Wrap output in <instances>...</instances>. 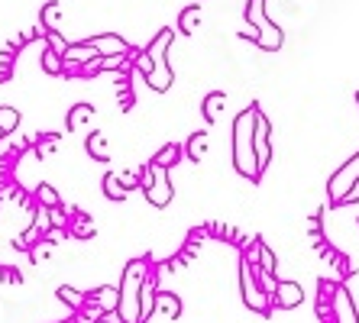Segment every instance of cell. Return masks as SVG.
I'll return each instance as SVG.
<instances>
[{
	"instance_id": "6da1fadb",
	"label": "cell",
	"mask_w": 359,
	"mask_h": 323,
	"mask_svg": "<svg viewBox=\"0 0 359 323\" xmlns=\"http://www.w3.org/2000/svg\"><path fill=\"white\" fill-rule=\"evenodd\" d=\"M256 116H259V107H250V110H240L233 120V165L243 178L256 181L262 174L259 168V158H256Z\"/></svg>"
},
{
	"instance_id": "7a4b0ae2",
	"label": "cell",
	"mask_w": 359,
	"mask_h": 323,
	"mask_svg": "<svg viewBox=\"0 0 359 323\" xmlns=\"http://www.w3.org/2000/svg\"><path fill=\"white\" fill-rule=\"evenodd\" d=\"M142 288H146V262L136 259L123 268V278H120L117 310L126 323H142Z\"/></svg>"
},
{
	"instance_id": "3957f363",
	"label": "cell",
	"mask_w": 359,
	"mask_h": 323,
	"mask_svg": "<svg viewBox=\"0 0 359 323\" xmlns=\"http://www.w3.org/2000/svg\"><path fill=\"white\" fill-rule=\"evenodd\" d=\"M168 46H172V29L168 26L159 29V36L152 42H146V52L152 58V75L146 78V84H149L152 91H168L175 84V71L168 65Z\"/></svg>"
},
{
	"instance_id": "277c9868",
	"label": "cell",
	"mask_w": 359,
	"mask_h": 323,
	"mask_svg": "<svg viewBox=\"0 0 359 323\" xmlns=\"http://www.w3.org/2000/svg\"><path fill=\"white\" fill-rule=\"evenodd\" d=\"M246 20H250V29L256 33V42H259L266 52H276L282 46V29L278 23L266 17V0H250L246 7Z\"/></svg>"
},
{
	"instance_id": "5b68a950",
	"label": "cell",
	"mask_w": 359,
	"mask_h": 323,
	"mask_svg": "<svg viewBox=\"0 0 359 323\" xmlns=\"http://www.w3.org/2000/svg\"><path fill=\"white\" fill-rule=\"evenodd\" d=\"M142 194H146V200H149L152 207H165L168 200H172V184H168V174L165 168L152 165L142 168Z\"/></svg>"
},
{
	"instance_id": "8992f818",
	"label": "cell",
	"mask_w": 359,
	"mask_h": 323,
	"mask_svg": "<svg viewBox=\"0 0 359 323\" xmlns=\"http://www.w3.org/2000/svg\"><path fill=\"white\" fill-rule=\"evenodd\" d=\"M356 181H359V152L340 168V172L334 174V178H330V184H327V191H330V200H334V204H343V200H346V194L356 188Z\"/></svg>"
},
{
	"instance_id": "52a82bcc",
	"label": "cell",
	"mask_w": 359,
	"mask_h": 323,
	"mask_svg": "<svg viewBox=\"0 0 359 323\" xmlns=\"http://www.w3.org/2000/svg\"><path fill=\"white\" fill-rule=\"evenodd\" d=\"M269 291L259 288L256 282V272H252V262L246 259V266H243V301L252 307V310H259V314H269Z\"/></svg>"
},
{
	"instance_id": "ba28073f",
	"label": "cell",
	"mask_w": 359,
	"mask_h": 323,
	"mask_svg": "<svg viewBox=\"0 0 359 323\" xmlns=\"http://www.w3.org/2000/svg\"><path fill=\"white\" fill-rule=\"evenodd\" d=\"M256 158H259V168H266L269 162H272V126H269L266 114L259 110V116H256Z\"/></svg>"
},
{
	"instance_id": "9c48e42d",
	"label": "cell",
	"mask_w": 359,
	"mask_h": 323,
	"mask_svg": "<svg viewBox=\"0 0 359 323\" xmlns=\"http://www.w3.org/2000/svg\"><path fill=\"white\" fill-rule=\"evenodd\" d=\"M88 46H91L97 55H130V46H126L123 39H120L117 33H100V36H88Z\"/></svg>"
},
{
	"instance_id": "30bf717a",
	"label": "cell",
	"mask_w": 359,
	"mask_h": 323,
	"mask_svg": "<svg viewBox=\"0 0 359 323\" xmlns=\"http://www.w3.org/2000/svg\"><path fill=\"white\" fill-rule=\"evenodd\" d=\"M334 317H337V323H359L356 304H353L346 288H334Z\"/></svg>"
},
{
	"instance_id": "8fae6325",
	"label": "cell",
	"mask_w": 359,
	"mask_h": 323,
	"mask_svg": "<svg viewBox=\"0 0 359 323\" xmlns=\"http://www.w3.org/2000/svg\"><path fill=\"white\" fill-rule=\"evenodd\" d=\"M62 58H65V71H68V68H84L88 62H94V58H100V55L88 42H78V46H68V52Z\"/></svg>"
},
{
	"instance_id": "7c38bea8",
	"label": "cell",
	"mask_w": 359,
	"mask_h": 323,
	"mask_svg": "<svg viewBox=\"0 0 359 323\" xmlns=\"http://www.w3.org/2000/svg\"><path fill=\"white\" fill-rule=\"evenodd\" d=\"M276 304L278 307H294V304H301V284H294V282H282V284H276Z\"/></svg>"
},
{
	"instance_id": "4fadbf2b",
	"label": "cell",
	"mask_w": 359,
	"mask_h": 323,
	"mask_svg": "<svg viewBox=\"0 0 359 323\" xmlns=\"http://www.w3.org/2000/svg\"><path fill=\"white\" fill-rule=\"evenodd\" d=\"M178 156H182V146L178 142H168L165 149H159L156 156H152V165H159V168H172L178 162Z\"/></svg>"
},
{
	"instance_id": "5bb4252c",
	"label": "cell",
	"mask_w": 359,
	"mask_h": 323,
	"mask_svg": "<svg viewBox=\"0 0 359 323\" xmlns=\"http://www.w3.org/2000/svg\"><path fill=\"white\" fill-rule=\"evenodd\" d=\"M184 152H188L191 162H201V158L208 156V133H194L191 139H188V146H184Z\"/></svg>"
},
{
	"instance_id": "9a60e30c",
	"label": "cell",
	"mask_w": 359,
	"mask_h": 323,
	"mask_svg": "<svg viewBox=\"0 0 359 323\" xmlns=\"http://www.w3.org/2000/svg\"><path fill=\"white\" fill-rule=\"evenodd\" d=\"M94 116V107H88V104H78V107H72V114H68V130H81L88 120Z\"/></svg>"
},
{
	"instance_id": "2e32d148",
	"label": "cell",
	"mask_w": 359,
	"mask_h": 323,
	"mask_svg": "<svg viewBox=\"0 0 359 323\" xmlns=\"http://www.w3.org/2000/svg\"><path fill=\"white\" fill-rule=\"evenodd\" d=\"M198 20H201V7H184L182 17H178V29H182L184 36H191L194 26H198Z\"/></svg>"
},
{
	"instance_id": "e0dca14e",
	"label": "cell",
	"mask_w": 359,
	"mask_h": 323,
	"mask_svg": "<svg viewBox=\"0 0 359 323\" xmlns=\"http://www.w3.org/2000/svg\"><path fill=\"white\" fill-rule=\"evenodd\" d=\"M42 68H46L49 75H62V71H65V58H62L55 49H46L42 52Z\"/></svg>"
},
{
	"instance_id": "ac0fdd59",
	"label": "cell",
	"mask_w": 359,
	"mask_h": 323,
	"mask_svg": "<svg viewBox=\"0 0 359 323\" xmlns=\"http://www.w3.org/2000/svg\"><path fill=\"white\" fill-rule=\"evenodd\" d=\"M120 184H123V178H120V174H107V178H104V188H107V198L110 200H123L126 198V188H120Z\"/></svg>"
},
{
	"instance_id": "d6986e66",
	"label": "cell",
	"mask_w": 359,
	"mask_h": 323,
	"mask_svg": "<svg viewBox=\"0 0 359 323\" xmlns=\"http://www.w3.org/2000/svg\"><path fill=\"white\" fill-rule=\"evenodd\" d=\"M17 123H20V110L0 107V133H10V130H17Z\"/></svg>"
},
{
	"instance_id": "ffe728a7",
	"label": "cell",
	"mask_w": 359,
	"mask_h": 323,
	"mask_svg": "<svg viewBox=\"0 0 359 323\" xmlns=\"http://www.w3.org/2000/svg\"><path fill=\"white\" fill-rule=\"evenodd\" d=\"M88 152H91V156H97V162H107V142H104V136H100V133L88 136Z\"/></svg>"
},
{
	"instance_id": "44dd1931",
	"label": "cell",
	"mask_w": 359,
	"mask_h": 323,
	"mask_svg": "<svg viewBox=\"0 0 359 323\" xmlns=\"http://www.w3.org/2000/svg\"><path fill=\"white\" fill-rule=\"evenodd\" d=\"M220 104H224V91L208 94V97H204V116H208V120H214V116H217V107H220Z\"/></svg>"
},
{
	"instance_id": "7402d4cb",
	"label": "cell",
	"mask_w": 359,
	"mask_h": 323,
	"mask_svg": "<svg viewBox=\"0 0 359 323\" xmlns=\"http://www.w3.org/2000/svg\"><path fill=\"white\" fill-rule=\"evenodd\" d=\"M55 23H59V4H46V7H42V26H46V29H55Z\"/></svg>"
},
{
	"instance_id": "603a6c76",
	"label": "cell",
	"mask_w": 359,
	"mask_h": 323,
	"mask_svg": "<svg viewBox=\"0 0 359 323\" xmlns=\"http://www.w3.org/2000/svg\"><path fill=\"white\" fill-rule=\"evenodd\" d=\"M136 71H140L142 78H149V75H152V58H149V52H146V49L136 52Z\"/></svg>"
},
{
	"instance_id": "cb8c5ba5",
	"label": "cell",
	"mask_w": 359,
	"mask_h": 323,
	"mask_svg": "<svg viewBox=\"0 0 359 323\" xmlns=\"http://www.w3.org/2000/svg\"><path fill=\"white\" fill-rule=\"evenodd\" d=\"M117 68H126V55H107L100 62V71H117Z\"/></svg>"
},
{
	"instance_id": "d4e9b609",
	"label": "cell",
	"mask_w": 359,
	"mask_h": 323,
	"mask_svg": "<svg viewBox=\"0 0 359 323\" xmlns=\"http://www.w3.org/2000/svg\"><path fill=\"white\" fill-rule=\"evenodd\" d=\"M259 259H262V272H269V275H272V272H276V259H272V252H269V249L266 246H262V242H259Z\"/></svg>"
},
{
	"instance_id": "484cf974",
	"label": "cell",
	"mask_w": 359,
	"mask_h": 323,
	"mask_svg": "<svg viewBox=\"0 0 359 323\" xmlns=\"http://www.w3.org/2000/svg\"><path fill=\"white\" fill-rule=\"evenodd\" d=\"M162 310H165L168 317H178V301L175 298H162Z\"/></svg>"
},
{
	"instance_id": "4316f807",
	"label": "cell",
	"mask_w": 359,
	"mask_h": 323,
	"mask_svg": "<svg viewBox=\"0 0 359 323\" xmlns=\"http://www.w3.org/2000/svg\"><path fill=\"white\" fill-rule=\"evenodd\" d=\"M39 198L46 200V204H59V198H55V191H52L49 184H42V188H39Z\"/></svg>"
},
{
	"instance_id": "83f0119b",
	"label": "cell",
	"mask_w": 359,
	"mask_h": 323,
	"mask_svg": "<svg viewBox=\"0 0 359 323\" xmlns=\"http://www.w3.org/2000/svg\"><path fill=\"white\" fill-rule=\"evenodd\" d=\"M356 200H359V181H356V188L346 194V200H343V204H356Z\"/></svg>"
},
{
	"instance_id": "f1b7e54d",
	"label": "cell",
	"mask_w": 359,
	"mask_h": 323,
	"mask_svg": "<svg viewBox=\"0 0 359 323\" xmlns=\"http://www.w3.org/2000/svg\"><path fill=\"white\" fill-rule=\"evenodd\" d=\"M356 100H359V94H356Z\"/></svg>"
}]
</instances>
